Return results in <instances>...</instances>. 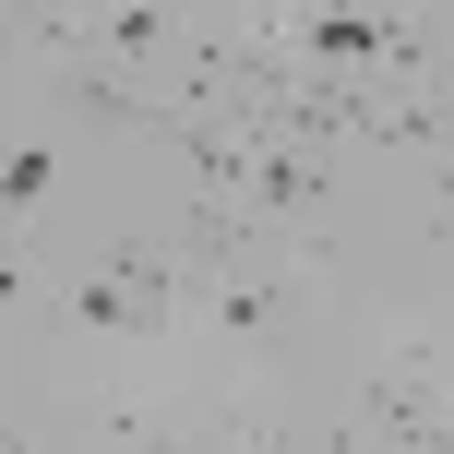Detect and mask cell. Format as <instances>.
Masks as SVG:
<instances>
[{
	"label": "cell",
	"mask_w": 454,
	"mask_h": 454,
	"mask_svg": "<svg viewBox=\"0 0 454 454\" xmlns=\"http://www.w3.org/2000/svg\"><path fill=\"white\" fill-rule=\"evenodd\" d=\"M48 180H60V156H48V144H24V156H12V204H36Z\"/></svg>",
	"instance_id": "6da1fadb"
}]
</instances>
